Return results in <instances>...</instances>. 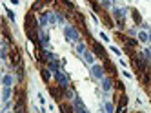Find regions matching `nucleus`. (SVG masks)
<instances>
[{"label": "nucleus", "instance_id": "1", "mask_svg": "<svg viewBox=\"0 0 151 113\" xmlns=\"http://www.w3.org/2000/svg\"><path fill=\"white\" fill-rule=\"evenodd\" d=\"M64 35H66V40H68V42H71V44H78V42H82L80 29H78L77 26L66 24V26H64Z\"/></svg>", "mask_w": 151, "mask_h": 113}, {"label": "nucleus", "instance_id": "2", "mask_svg": "<svg viewBox=\"0 0 151 113\" xmlns=\"http://www.w3.org/2000/svg\"><path fill=\"white\" fill-rule=\"evenodd\" d=\"M53 77H55V80H57V86H60L64 91H66L68 88H71V77H69V73H66L64 70H60L58 73H55Z\"/></svg>", "mask_w": 151, "mask_h": 113}, {"label": "nucleus", "instance_id": "3", "mask_svg": "<svg viewBox=\"0 0 151 113\" xmlns=\"http://www.w3.org/2000/svg\"><path fill=\"white\" fill-rule=\"evenodd\" d=\"M20 64H22V55H20L17 48H11V51H9V66H11V70H15Z\"/></svg>", "mask_w": 151, "mask_h": 113}, {"label": "nucleus", "instance_id": "4", "mask_svg": "<svg viewBox=\"0 0 151 113\" xmlns=\"http://www.w3.org/2000/svg\"><path fill=\"white\" fill-rule=\"evenodd\" d=\"M91 51L95 53V56H96V59H107V53H106V49H104V46H102V44L100 42H91Z\"/></svg>", "mask_w": 151, "mask_h": 113}, {"label": "nucleus", "instance_id": "5", "mask_svg": "<svg viewBox=\"0 0 151 113\" xmlns=\"http://www.w3.org/2000/svg\"><path fill=\"white\" fill-rule=\"evenodd\" d=\"M106 75H107V73H106V70H104L102 64H93V66H91V77L95 78V80H102Z\"/></svg>", "mask_w": 151, "mask_h": 113}, {"label": "nucleus", "instance_id": "6", "mask_svg": "<svg viewBox=\"0 0 151 113\" xmlns=\"http://www.w3.org/2000/svg\"><path fill=\"white\" fill-rule=\"evenodd\" d=\"M47 91L53 97V100H57V102H62L64 100V89L60 86H47Z\"/></svg>", "mask_w": 151, "mask_h": 113}, {"label": "nucleus", "instance_id": "7", "mask_svg": "<svg viewBox=\"0 0 151 113\" xmlns=\"http://www.w3.org/2000/svg\"><path fill=\"white\" fill-rule=\"evenodd\" d=\"M100 88H102V91L104 93H109L111 89L115 88V82H113V77L111 75H106L102 80H100Z\"/></svg>", "mask_w": 151, "mask_h": 113}, {"label": "nucleus", "instance_id": "8", "mask_svg": "<svg viewBox=\"0 0 151 113\" xmlns=\"http://www.w3.org/2000/svg\"><path fill=\"white\" fill-rule=\"evenodd\" d=\"M13 100H15V102H24V104H26V100H27L26 89L17 86V88H15V93H13Z\"/></svg>", "mask_w": 151, "mask_h": 113}, {"label": "nucleus", "instance_id": "9", "mask_svg": "<svg viewBox=\"0 0 151 113\" xmlns=\"http://www.w3.org/2000/svg\"><path fill=\"white\" fill-rule=\"evenodd\" d=\"M73 106H75V113H89V109L84 106V100H82L78 95H75V99H73Z\"/></svg>", "mask_w": 151, "mask_h": 113}, {"label": "nucleus", "instance_id": "10", "mask_svg": "<svg viewBox=\"0 0 151 113\" xmlns=\"http://www.w3.org/2000/svg\"><path fill=\"white\" fill-rule=\"evenodd\" d=\"M102 66H104V70H106V73H107V75H111V77H115V75H116V66L109 60V56L102 60Z\"/></svg>", "mask_w": 151, "mask_h": 113}, {"label": "nucleus", "instance_id": "11", "mask_svg": "<svg viewBox=\"0 0 151 113\" xmlns=\"http://www.w3.org/2000/svg\"><path fill=\"white\" fill-rule=\"evenodd\" d=\"M40 48L38 49H49V33L46 29H40Z\"/></svg>", "mask_w": 151, "mask_h": 113}, {"label": "nucleus", "instance_id": "12", "mask_svg": "<svg viewBox=\"0 0 151 113\" xmlns=\"http://www.w3.org/2000/svg\"><path fill=\"white\" fill-rule=\"evenodd\" d=\"M38 26L40 29H46L49 26V11H40L38 13Z\"/></svg>", "mask_w": 151, "mask_h": 113}, {"label": "nucleus", "instance_id": "13", "mask_svg": "<svg viewBox=\"0 0 151 113\" xmlns=\"http://www.w3.org/2000/svg\"><path fill=\"white\" fill-rule=\"evenodd\" d=\"M127 7H113V18H115V22L116 20H126V17H127Z\"/></svg>", "mask_w": 151, "mask_h": 113}, {"label": "nucleus", "instance_id": "14", "mask_svg": "<svg viewBox=\"0 0 151 113\" xmlns=\"http://www.w3.org/2000/svg\"><path fill=\"white\" fill-rule=\"evenodd\" d=\"M51 77H53V71L49 70L47 66H40V78L44 80L47 86H49V82H51Z\"/></svg>", "mask_w": 151, "mask_h": 113}, {"label": "nucleus", "instance_id": "15", "mask_svg": "<svg viewBox=\"0 0 151 113\" xmlns=\"http://www.w3.org/2000/svg\"><path fill=\"white\" fill-rule=\"evenodd\" d=\"M13 73H15V78H17V84H20L24 80V77H26V67H24V62L20 64V66H17L15 70H13Z\"/></svg>", "mask_w": 151, "mask_h": 113}, {"label": "nucleus", "instance_id": "16", "mask_svg": "<svg viewBox=\"0 0 151 113\" xmlns=\"http://www.w3.org/2000/svg\"><path fill=\"white\" fill-rule=\"evenodd\" d=\"M58 111L60 113H75V106H73V102L62 100V102H58Z\"/></svg>", "mask_w": 151, "mask_h": 113}, {"label": "nucleus", "instance_id": "17", "mask_svg": "<svg viewBox=\"0 0 151 113\" xmlns=\"http://www.w3.org/2000/svg\"><path fill=\"white\" fill-rule=\"evenodd\" d=\"M46 66H47L49 70L53 71V75H55V73H58V71L62 70V66H60V60H58V59H57V60H49Z\"/></svg>", "mask_w": 151, "mask_h": 113}, {"label": "nucleus", "instance_id": "18", "mask_svg": "<svg viewBox=\"0 0 151 113\" xmlns=\"http://www.w3.org/2000/svg\"><path fill=\"white\" fill-rule=\"evenodd\" d=\"M82 59H84V62H86V64L93 66V64H95V59H96V56H95V53H93V51H89V49H88V51H86V53L82 55Z\"/></svg>", "mask_w": 151, "mask_h": 113}, {"label": "nucleus", "instance_id": "19", "mask_svg": "<svg viewBox=\"0 0 151 113\" xmlns=\"http://www.w3.org/2000/svg\"><path fill=\"white\" fill-rule=\"evenodd\" d=\"M2 84H4V86H13V84H17V78H15V75H11V73H6V75L2 77Z\"/></svg>", "mask_w": 151, "mask_h": 113}, {"label": "nucleus", "instance_id": "20", "mask_svg": "<svg viewBox=\"0 0 151 113\" xmlns=\"http://www.w3.org/2000/svg\"><path fill=\"white\" fill-rule=\"evenodd\" d=\"M102 24L107 26V28H113V29H115V20L109 17V13H102Z\"/></svg>", "mask_w": 151, "mask_h": 113}, {"label": "nucleus", "instance_id": "21", "mask_svg": "<svg viewBox=\"0 0 151 113\" xmlns=\"http://www.w3.org/2000/svg\"><path fill=\"white\" fill-rule=\"evenodd\" d=\"M131 18H133V22H135V26H140L142 24V15H140V11L138 9H131Z\"/></svg>", "mask_w": 151, "mask_h": 113}, {"label": "nucleus", "instance_id": "22", "mask_svg": "<svg viewBox=\"0 0 151 113\" xmlns=\"http://www.w3.org/2000/svg\"><path fill=\"white\" fill-rule=\"evenodd\" d=\"M44 6H46V4L42 2V0H35L29 11H33V13H40V11H44Z\"/></svg>", "mask_w": 151, "mask_h": 113}, {"label": "nucleus", "instance_id": "23", "mask_svg": "<svg viewBox=\"0 0 151 113\" xmlns=\"http://www.w3.org/2000/svg\"><path fill=\"white\" fill-rule=\"evenodd\" d=\"M124 46L135 49V48L138 46V38H135V37H127V38H126V42H124Z\"/></svg>", "mask_w": 151, "mask_h": 113}, {"label": "nucleus", "instance_id": "24", "mask_svg": "<svg viewBox=\"0 0 151 113\" xmlns=\"http://www.w3.org/2000/svg\"><path fill=\"white\" fill-rule=\"evenodd\" d=\"M15 113H27V106L24 102H15V108H13Z\"/></svg>", "mask_w": 151, "mask_h": 113}, {"label": "nucleus", "instance_id": "25", "mask_svg": "<svg viewBox=\"0 0 151 113\" xmlns=\"http://www.w3.org/2000/svg\"><path fill=\"white\" fill-rule=\"evenodd\" d=\"M89 6L93 13H102V4H99V0H89Z\"/></svg>", "mask_w": 151, "mask_h": 113}, {"label": "nucleus", "instance_id": "26", "mask_svg": "<svg viewBox=\"0 0 151 113\" xmlns=\"http://www.w3.org/2000/svg\"><path fill=\"white\" fill-rule=\"evenodd\" d=\"M140 80H142V84H144L146 88H151V75H149V71L140 75Z\"/></svg>", "mask_w": 151, "mask_h": 113}, {"label": "nucleus", "instance_id": "27", "mask_svg": "<svg viewBox=\"0 0 151 113\" xmlns=\"http://www.w3.org/2000/svg\"><path fill=\"white\" fill-rule=\"evenodd\" d=\"M104 111L106 113H115L116 111V106L113 102H109V100H106V102H104Z\"/></svg>", "mask_w": 151, "mask_h": 113}, {"label": "nucleus", "instance_id": "28", "mask_svg": "<svg viewBox=\"0 0 151 113\" xmlns=\"http://www.w3.org/2000/svg\"><path fill=\"white\" fill-rule=\"evenodd\" d=\"M137 38H138V42H144V44H147V42H149V35H147L144 29H142V31H138Z\"/></svg>", "mask_w": 151, "mask_h": 113}, {"label": "nucleus", "instance_id": "29", "mask_svg": "<svg viewBox=\"0 0 151 113\" xmlns=\"http://www.w3.org/2000/svg\"><path fill=\"white\" fill-rule=\"evenodd\" d=\"M77 46V53L78 55H84L86 51H88V46H86V42H78V44H75Z\"/></svg>", "mask_w": 151, "mask_h": 113}, {"label": "nucleus", "instance_id": "30", "mask_svg": "<svg viewBox=\"0 0 151 113\" xmlns=\"http://www.w3.org/2000/svg\"><path fill=\"white\" fill-rule=\"evenodd\" d=\"M64 99H68V100H73L75 99V89H73V86L68 88L66 91H64Z\"/></svg>", "mask_w": 151, "mask_h": 113}, {"label": "nucleus", "instance_id": "31", "mask_svg": "<svg viewBox=\"0 0 151 113\" xmlns=\"http://www.w3.org/2000/svg\"><path fill=\"white\" fill-rule=\"evenodd\" d=\"M115 88H116V91H118V93H124V91H126V86H124L122 80H116V82H115Z\"/></svg>", "mask_w": 151, "mask_h": 113}, {"label": "nucleus", "instance_id": "32", "mask_svg": "<svg viewBox=\"0 0 151 113\" xmlns=\"http://www.w3.org/2000/svg\"><path fill=\"white\" fill-rule=\"evenodd\" d=\"M60 2H62L64 6H66V7H68L69 11H73V13H75V4L71 2V0H60Z\"/></svg>", "mask_w": 151, "mask_h": 113}, {"label": "nucleus", "instance_id": "33", "mask_svg": "<svg viewBox=\"0 0 151 113\" xmlns=\"http://www.w3.org/2000/svg\"><path fill=\"white\" fill-rule=\"evenodd\" d=\"M126 35H127V37H135V38H137L138 31H137L135 28H127V29H126Z\"/></svg>", "mask_w": 151, "mask_h": 113}, {"label": "nucleus", "instance_id": "34", "mask_svg": "<svg viewBox=\"0 0 151 113\" xmlns=\"http://www.w3.org/2000/svg\"><path fill=\"white\" fill-rule=\"evenodd\" d=\"M6 13H7V18L11 20V22H15V20H17V17H15V13H13L11 9H7V7H6Z\"/></svg>", "mask_w": 151, "mask_h": 113}, {"label": "nucleus", "instance_id": "35", "mask_svg": "<svg viewBox=\"0 0 151 113\" xmlns=\"http://www.w3.org/2000/svg\"><path fill=\"white\" fill-rule=\"evenodd\" d=\"M111 51H113V53H115L116 56H122V51H120V49H118L116 46H111Z\"/></svg>", "mask_w": 151, "mask_h": 113}, {"label": "nucleus", "instance_id": "36", "mask_svg": "<svg viewBox=\"0 0 151 113\" xmlns=\"http://www.w3.org/2000/svg\"><path fill=\"white\" fill-rule=\"evenodd\" d=\"M99 2H100L104 7H109V6H111V0H99Z\"/></svg>", "mask_w": 151, "mask_h": 113}, {"label": "nucleus", "instance_id": "37", "mask_svg": "<svg viewBox=\"0 0 151 113\" xmlns=\"http://www.w3.org/2000/svg\"><path fill=\"white\" fill-rule=\"evenodd\" d=\"M140 26H142V29H144V31H151V26L147 24V22H142Z\"/></svg>", "mask_w": 151, "mask_h": 113}, {"label": "nucleus", "instance_id": "38", "mask_svg": "<svg viewBox=\"0 0 151 113\" xmlns=\"http://www.w3.org/2000/svg\"><path fill=\"white\" fill-rule=\"evenodd\" d=\"M100 38H102L104 42H109V37H107V35H106V33H104V31L100 33Z\"/></svg>", "mask_w": 151, "mask_h": 113}, {"label": "nucleus", "instance_id": "39", "mask_svg": "<svg viewBox=\"0 0 151 113\" xmlns=\"http://www.w3.org/2000/svg\"><path fill=\"white\" fill-rule=\"evenodd\" d=\"M38 100H40V104H42V106L46 104V99H44V95H42V93H38Z\"/></svg>", "mask_w": 151, "mask_h": 113}, {"label": "nucleus", "instance_id": "40", "mask_svg": "<svg viewBox=\"0 0 151 113\" xmlns=\"http://www.w3.org/2000/svg\"><path fill=\"white\" fill-rule=\"evenodd\" d=\"M122 75H124L126 78H131V77H133V75H131V73H129V71H122Z\"/></svg>", "mask_w": 151, "mask_h": 113}, {"label": "nucleus", "instance_id": "41", "mask_svg": "<svg viewBox=\"0 0 151 113\" xmlns=\"http://www.w3.org/2000/svg\"><path fill=\"white\" fill-rule=\"evenodd\" d=\"M11 4H15V6H18V4H20V0H11Z\"/></svg>", "mask_w": 151, "mask_h": 113}, {"label": "nucleus", "instance_id": "42", "mask_svg": "<svg viewBox=\"0 0 151 113\" xmlns=\"http://www.w3.org/2000/svg\"><path fill=\"white\" fill-rule=\"evenodd\" d=\"M149 44H151V33H149Z\"/></svg>", "mask_w": 151, "mask_h": 113}, {"label": "nucleus", "instance_id": "43", "mask_svg": "<svg viewBox=\"0 0 151 113\" xmlns=\"http://www.w3.org/2000/svg\"><path fill=\"white\" fill-rule=\"evenodd\" d=\"M4 113H15V111H4Z\"/></svg>", "mask_w": 151, "mask_h": 113}, {"label": "nucleus", "instance_id": "44", "mask_svg": "<svg viewBox=\"0 0 151 113\" xmlns=\"http://www.w3.org/2000/svg\"><path fill=\"white\" fill-rule=\"evenodd\" d=\"M138 113H144V111H138Z\"/></svg>", "mask_w": 151, "mask_h": 113}]
</instances>
